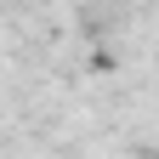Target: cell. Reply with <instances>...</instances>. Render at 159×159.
Here are the masks:
<instances>
[]
</instances>
